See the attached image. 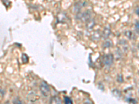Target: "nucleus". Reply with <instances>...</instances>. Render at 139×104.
Wrapping results in <instances>:
<instances>
[{
  "mask_svg": "<svg viewBox=\"0 0 139 104\" xmlns=\"http://www.w3.org/2000/svg\"><path fill=\"white\" fill-rule=\"evenodd\" d=\"M76 18L77 20L82 21V22H87L91 18V12L89 10H88L77 15L76 16Z\"/></svg>",
  "mask_w": 139,
  "mask_h": 104,
  "instance_id": "nucleus-1",
  "label": "nucleus"
},
{
  "mask_svg": "<svg viewBox=\"0 0 139 104\" xmlns=\"http://www.w3.org/2000/svg\"><path fill=\"white\" fill-rule=\"evenodd\" d=\"M40 92H41L42 94L44 96L47 97V96L50 95V87H49V85H47V83L46 82H45V81L42 82V83L40 84Z\"/></svg>",
  "mask_w": 139,
  "mask_h": 104,
  "instance_id": "nucleus-2",
  "label": "nucleus"
},
{
  "mask_svg": "<svg viewBox=\"0 0 139 104\" xmlns=\"http://www.w3.org/2000/svg\"><path fill=\"white\" fill-rule=\"evenodd\" d=\"M102 61H103L104 65H105L106 67H111L113 63V56L111 53L106 54L103 57Z\"/></svg>",
  "mask_w": 139,
  "mask_h": 104,
  "instance_id": "nucleus-3",
  "label": "nucleus"
},
{
  "mask_svg": "<svg viewBox=\"0 0 139 104\" xmlns=\"http://www.w3.org/2000/svg\"><path fill=\"white\" fill-rule=\"evenodd\" d=\"M111 33V29H110L109 27H105L104 29L101 36H102V37L104 38V39H106V38L109 37V36L110 35Z\"/></svg>",
  "mask_w": 139,
  "mask_h": 104,
  "instance_id": "nucleus-4",
  "label": "nucleus"
},
{
  "mask_svg": "<svg viewBox=\"0 0 139 104\" xmlns=\"http://www.w3.org/2000/svg\"><path fill=\"white\" fill-rule=\"evenodd\" d=\"M28 100L29 101H31V102H34V101H36V100H38V96L37 94H36L35 93H31L28 95L27 96Z\"/></svg>",
  "mask_w": 139,
  "mask_h": 104,
  "instance_id": "nucleus-5",
  "label": "nucleus"
},
{
  "mask_svg": "<svg viewBox=\"0 0 139 104\" xmlns=\"http://www.w3.org/2000/svg\"><path fill=\"white\" fill-rule=\"evenodd\" d=\"M95 24V20H93V19H90L88 21L86 22V28H87V29L90 30L92 29L93 26Z\"/></svg>",
  "mask_w": 139,
  "mask_h": 104,
  "instance_id": "nucleus-6",
  "label": "nucleus"
},
{
  "mask_svg": "<svg viewBox=\"0 0 139 104\" xmlns=\"http://www.w3.org/2000/svg\"><path fill=\"white\" fill-rule=\"evenodd\" d=\"M85 6V2H78L74 5V10L76 12L79 11L80 9L82 8H83V6Z\"/></svg>",
  "mask_w": 139,
  "mask_h": 104,
  "instance_id": "nucleus-7",
  "label": "nucleus"
},
{
  "mask_svg": "<svg viewBox=\"0 0 139 104\" xmlns=\"http://www.w3.org/2000/svg\"><path fill=\"white\" fill-rule=\"evenodd\" d=\"M101 37V34H100V32L99 31H96L94 32V34L92 35V40H94V41H97L99 40Z\"/></svg>",
  "mask_w": 139,
  "mask_h": 104,
  "instance_id": "nucleus-8",
  "label": "nucleus"
},
{
  "mask_svg": "<svg viewBox=\"0 0 139 104\" xmlns=\"http://www.w3.org/2000/svg\"><path fill=\"white\" fill-rule=\"evenodd\" d=\"M125 35H126V36L129 38V39H131V40L135 39V35H134L133 32L131 31H127L125 33Z\"/></svg>",
  "mask_w": 139,
  "mask_h": 104,
  "instance_id": "nucleus-9",
  "label": "nucleus"
},
{
  "mask_svg": "<svg viewBox=\"0 0 139 104\" xmlns=\"http://www.w3.org/2000/svg\"><path fill=\"white\" fill-rule=\"evenodd\" d=\"M112 92H113V95H114L115 97H117V98H119V97L121 96V92L120 90H117V89H114V90H113Z\"/></svg>",
  "mask_w": 139,
  "mask_h": 104,
  "instance_id": "nucleus-10",
  "label": "nucleus"
},
{
  "mask_svg": "<svg viewBox=\"0 0 139 104\" xmlns=\"http://www.w3.org/2000/svg\"><path fill=\"white\" fill-rule=\"evenodd\" d=\"M112 43H111V40H106L105 42H104V43L103 44V47L104 48H109L111 46Z\"/></svg>",
  "mask_w": 139,
  "mask_h": 104,
  "instance_id": "nucleus-11",
  "label": "nucleus"
},
{
  "mask_svg": "<svg viewBox=\"0 0 139 104\" xmlns=\"http://www.w3.org/2000/svg\"><path fill=\"white\" fill-rule=\"evenodd\" d=\"M22 61L23 63H27L28 61H29V58H28L27 55L25 53H23L22 56Z\"/></svg>",
  "mask_w": 139,
  "mask_h": 104,
  "instance_id": "nucleus-12",
  "label": "nucleus"
},
{
  "mask_svg": "<svg viewBox=\"0 0 139 104\" xmlns=\"http://www.w3.org/2000/svg\"><path fill=\"white\" fill-rule=\"evenodd\" d=\"M52 102L54 103H61V100L58 97H54L52 99Z\"/></svg>",
  "mask_w": 139,
  "mask_h": 104,
  "instance_id": "nucleus-13",
  "label": "nucleus"
},
{
  "mask_svg": "<svg viewBox=\"0 0 139 104\" xmlns=\"http://www.w3.org/2000/svg\"><path fill=\"white\" fill-rule=\"evenodd\" d=\"M64 102H65V103H67V104L72 103V100L69 98V97H68V96L64 97Z\"/></svg>",
  "mask_w": 139,
  "mask_h": 104,
  "instance_id": "nucleus-14",
  "label": "nucleus"
},
{
  "mask_svg": "<svg viewBox=\"0 0 139 104\" xmlns=\"http://www.w3.org/2000/svg\"><path fill=\"white\" fill-rule=\"evenodd\" d=\"M135 29L136 31L138 34H139V20H138L137 22L135 24Z\"/></svg>",
  "mask_w": 139,
  "mask_h": 104,
  "instance_id": "nucleus-15",
  "label": "nucleus"
},
{
  "mask_svg": "<svg viewBox=\"0 0 139 104\" xmlns=\"http://www.w3.org/2000/svg\"><path fill=\"white\" fill-rule=\"evenodd\" d=\"M117 82H119V83L123 82V78H122V76L121 74L118 75V76H117Z\"/></svg>",
  "mask_w": 139,
  "mask_h": 104,
  "instance_id": "nucleus-16",
  "label": "nucleus"
},
{
  "mask_svg": "<svg viewBox=\"0 0 139 104\" xmlns=\"http://www.w3.org/2000/svg\"><path fill=\"white\" fill-rule=\"evenodd\" d=\"M127 101H129V102L130 103H137V101L136 100H134V99H131V98H130V99H128L127 100Z\"/></svg>",
  "mask_w": 139,
  "mask_h": 104,
  "instance_id": "nucleus-17",
  "label": "nucleus"
},
{
  "mask_svg": "<svg viewBox=\"0 0 139 104\" xmlns=\"http://www.w3.org/2000/svg\"><path fill=\"white\" fill-rule=\"evenodd\" d=\"M135 13H136V15H137L139 16V6H137V7L136 8V9H135Z\"/></svg>",
  "mask_w": 139,
  "mask_h": 104,
  "instance_id": "nucleus-18",
  "label": "nucleus"
},
{
  "mask_svg": "<svg viewBox=\"0 0 139 104\" xmlns=\"http://www.w3.org/2000/svg\"><path fill=\"white\" fill-rule=\"evenodd\" d=\"M13 103H21V101H18V100H15V101H13Z\"/></svg>",
  "mask_w": 139,
  "mask_h": 104,
  "instance_id": "nucleus-19",
  "label": "nucleus"
}]
</instances>
